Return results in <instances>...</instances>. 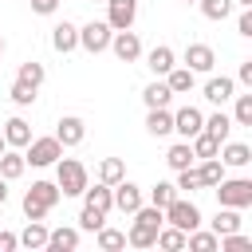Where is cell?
Returning a JSON list of instances; mask_svg holds the SVG:
<instances>
[{"label":"cell","mask_w":252,"mask_h":252,"mask_svg":"<svg viewBox=\"0 0 252 252\" xmlns=\"http://www.w3.org/2000/svg\"><path fill=\"white\" fill-rule=\"evenodd\" d=\"M130 217H134V224H130V232H126V244H130V248H154V240H158V228L165 224L161 209L142 201V205H138Z\"/></svg>","instance_id":"1"},{"label":"cell","mask_w":252,"mask_h":252,"mask_svg":"<svg viewBox=\"0 0 252 252\" xmlns=\"http://www.w3.org/2000/svg\"><path fill=\"white\" fill-rule=\"evenodd\" d=\"M59 185L55 181H32V189L24 193V217L28 220H43L55 205H59Z\"/></svg>","instance_id":"2"},{"label":"cell","mask_w":252,"mask_h":252,"mask_svg":"<svg viewBox=\"0 0 252 252\" xmlns=\"http://www.w3.org/2000/svg\"><path fill=\"white\" fill-rule=\"evenodd\" d=\"M55 185L63 197H83V189L91 185V173L79 158H59L55 161Z\"/></svg>","instance_id":"3"},{"label":"cell","mask_w":252,"mask_h":252,"mask_svg":"<svg viewBox=\"0 0 252 252\" xmlns=\"http://www.w3.org/2000/svg\"><path fill=\"white\" fill-rule=\"evenodd\" d=\"M213 189H217V205H228V209H248L252 205V181L248 177H220Z\"/></svg>","instance_id":"4"},{"label":"cell","mask_w":252,"mask_h":252,"mask_svg":"<svg viewBox=\"0 0 252 252\" xmlns=\"http://www.w3.org/2000/svg\"><path fill=\"white\" fill-rule=\"evenodd\" d=\"M161 217H165V224H173V228H181V232H193V228H201V209L189 201V197H173L165 209H161Z\"/></svg>","instance_id":"5"},{"label":"cell","mask_w":252,"mask_h":252,"mask_svg":"<svg viewBox=\"0 0 252 252\" xmlns=\"http://www.w3.org/2000/svg\"><path fill=\"white\" fill-rule=\"evenodd\" d=\"M59 158H63V146H59V138H55V134H47V138H32V142L24 146V161H28V165H35V169L55 165Z\"/></svg>","instance_id":"6"},{"label":"cell","mask_w":252,"mask_h":252,"mask_svg":"<svg viewBox=\"0 0 252 252\" xmlns=\"http://www.w3.org/2000/svg\"><path fill=\"white\" fill-rule=\"evenodd\" d=\"M110 24L106 20H91V24H83L79 28V47L83 51H91V55H98V51H106L110 47Z\"/></svg>","instance_id":"7"},{"label":"cell","mask_w":252,"mask_h":252,"mask_svg":"<svg viewBox=\"0 0 252 252\" xmlns=\"http://www.w3.org/2000/svg\"><path fill=\"white\" fill-rule=\"evenodd\" d=\"M110 51H114L122 63H138V59H142V39H138V32H130V28L114 32V35H110Z\"/></svg>","instance_id":"8"},{"label":"cell","mask_w":252,"mask_h":252,"mask_svg":"<svg viewBox=\"0 0 252 252\" xmlns=\"http://www.w3.org/2000/svg\"><path fill=\"white\" fill-rule=\"evenodd\" d=\"M134 20H138V0H106V24H110V32L134 28Z\"/></svg>","instance_id":"9"},{"label":"cell","mask_w":252,"mask_h":252,"mask_svg":"<svg viewBox=\"0 0 252 252\" xmlns=\"http://www.w3.org/2000/svg\"><path fill=\"white\" fill-rule=\"evenodd\" d=\"M185 67H189L193 75H209V71L217 67V51H213L209 43H189V47H185Z\"/></svg>","instance_id":"10"},{"label":"cell","mask_w":252,"mask_h":252,"mask_svg":"<svg viewBox=\"0 0 252 252\" xmlns=\"http://www.w3.org/2000/svg\"><path fill=\"white\" fill-rule=\"evenodd\" d=\"M55 138H59L63 150H67V146H79V142L87 138V122H83L79 114H63V118L55 122Z\"/></svg>","instance_id":"11"},{"label":"cell","mask_w":252,"mask_h":252,"mask_svg":"<svg viewBox=\"0 0 252 252\" xmlns=\"http://www.w3.org/2000/svg\"><path fill=\"white\" fill-rule=\"evenodd\" d=\"M110 193H114V209H118V213H126V217L146 201V197H142V189H138L134 181H126V177H122V181H114V185H110Z\"/></svg>","instance_id":"12"},{"label":"cell","mask_w":252,"mask_h":252,"mask_svg":"<svg viewBox=\"0 0 252 252\" xmlns=\"http://www.w3.org/2000/svg\"><path fill=\"white\" fill-rule=\"evenodd\" d=\"M201 126H205V114H201L197 106H181V110H173V134H181L185 142H189L193 134H201Z\"/></svg>","instance_id":"13"},{"label":"cell","mask_w":252,"mask_h":252,"mask_svg":"<svg viewBox=\"0 0 252 252\" xmlns=\"http://www.w3.org/2000/svg\"><path fill=\"white\" fill-rule=\"evenodd\" d=\"M217 158L224 161V169H244L248 161H252V146H244V142H220V150H217Z\"/></svg>","instance_id":"14"},{"label":"cell","mask_w":252,"mask_h":252,"mask_svg":"<svg viewBox=\"0 0 252 252\" xmlns=\"http://www.w3.org/2000/svg\"><path fill=\"white\" fill-rule=\"evenodd\" d=\"M232 94H236V79H228V75H213V79L205 83V98H209L213 106H224Z\"/></svg>","instance_id":"15"},{"label":"cell","mask_w":252,"mask_h":252,"mask_svg":"<svg viewBox=\"0 0 252 252\" xmlns=\"http://www.w3.org/2000/svg\"><path fill=\"white\" fill-rule=\"evenodd\" d=\"M146 134H154V138H169V134H173V110H169V106H154V110H146Z\"/></svg>","instance_id":"16"},{"label":"cell","mask_w":252,"mask_h":252,"mask_svg":"<svg viewBox=\"0 0 252 252\" xmlns=\"http://www.w3.org/2000/svg\"><path fill=\"white\" fill-rule=\"evenodd\" d=\"M79 236H83V232H79V224H75V228H71V224H63V228L47 232V244H43V248H47V252H75V248H79Z\"/></svg>","instance_id":"17"},{"label":"cell","mask_w":252,"mask_h":252,"mask_svg":"<svg viewBox=\"0 0 252 252\" xmlns=\"http://www.w3.org/2000/svg\"><path fill=\"white\" fill-rule=\"evenodd\" d=\"M51 47H55L59 55H67V51H75V47H79V28H75L71 20H63V24H55V28H51Z\"/></svg>","instance_id":"18"},{"label":"cell","mask_w":252,"mask_h":252,"mask_svg":"<svg viewBox=\"0 0 252 252\" xmlns=\"http://www.w3.org/2000/svg\"><path fill=\"white\" fill-rule=\"evenodd\" d=\"M0 134H4V142H8L12 150H24V146L32 142V126H28L20 114H12V118L4 122V130H0Z\"/></svg>","instance_id":"19"},{"label":"cell","mask_w":252,"mask_h":252,"mask_svg":"<svg viewBox=\"0 0 252 252\" xmlns=\"http://www.w3.org/2000/svg\"><path fill=\"white\" fill-rule=\"evenodd\" d=\"M173 63H177V55H173V47H169V43H158V47L146 55V67L154 71V79H161V75H165Z\"/></svg>","instance_id":"20"},{"label":"cell","mask_w":252,"mask_h":252,"mask_svg":"<svg viewBox=\"0 0 252 252\" xmlns=\"http://www.w3.org/2000/svg\"><path fill=\"white\" fill-rule=\"evenodd\" d=\"M161 79L169 83V91H173V94H189V91L197 87V75H193L189 67H177V63H173V67H169Z\"/></svg>","instance_id":"21"},{"label":"cell","mask_w":252,"mask_h":252,"mask_svg":"<svg viewBox=\"0 0 252 252\" xmlns=\"http://www.w3.org/2000/svg\"><path fill=\"white\" fill-rule=\"evenodd\" d=\"M142 102H146V110H154V106H169V102H173V91H169V83H165V79H154V83H146V91H142Z\"/></svg>","instance_id":"22"},{"label":"cell","mask_w":252,"mask_h":252,"mask_svg":"<svg viewBox=\"0 0 252 252\" xmlns=\"http://www.w3.org/2000/svg\"><path fill=\"white\" fill-rule=\"evenodd\" d=\"M244 224V217H240V209H228V205H220L217 209V217L209 220V228L217 232V236H224V232H236Z\"/></svg>","instance_id":"23"},{"label":"cell","mask_w":252,"mask_h":252,"mask_svg":"<svg viewBox=\"0 0 252 252\" xmlns=\"http://www.w3.org/2000/svg\"><path fill=\"white\" fill-rule=\"evenodd\" d=\"M193 161H197V158H193V146H189L185 138H181V142H173V146L165 150V165H169L173 173H177V169H189Z\"/></svg>","instance_id":"24"},{"label":"cell","mask_w":252,"mask_h":252,"mask_svg":"<svg viewBox=\"0 0 252 252\" xmlns=\"http://www.w3.org/2000/svg\"><path fill=\"white\" fill-rule=\"evenodd\" d=\"M24 169H28V161H24V154L8 146V150L0 154V177H4V181H16V177H24Z\"/></svg>","instance_id":"25"},{"label":"cell","mask_w":252,"mask_h":252,"mask_svg":"<svg viewBox=\"0 0 252 252\" xmlns=\"http://www.w3.org/2000/svg\"><path fill=\"white\" fill-rule=\"evenodd\" d=\"M83 205H94V209H102V213H110L114 209V193H110V185H87L83 189Z\"/></svg>","instance_id":"26"},{"label":"cell","mask_w":252,"mask_h":252,"mask_svg":"<svg viewBox=\"0 0 252 252\" xmlns=\"http://www.w3.org/2000/svg\"><path fill=\"white\" fill-rule=\"evenodd\" d=\"M201 130H205V134H213L217 142H228V138H232V118H228L224 110H217V114H209V118H205V126H201Z\"/></svg>","instance_id":"27"},{"label":"cell","mask_w":252,"mask_h":252,"mask_svg":"<svg viewBox=\"0 0 252 252\" xmlns=\"http://www.w3.org/2000/svg\"><path fill=\"white\" fill-rule=\"evenodd\" d=\"M16 236H20V248H32V252H35V248L47 244V224H43V220H28V228L16 232Z\"/></svg>","instance_id":"28"},{"label":"cell","mask_w":252,"mask_h":252,"mask_svg":"<svg viewBox=\"0 0 252 252\" xmlns=\"http://www.w3.org/2000/svg\"><path fill=\"white\" fill-rule=\"evenodd\" d=\"M217 244H220V236L209 228V232H201V228H193V232H185V248L189 252H217Z\"/></svg>","instance_id":"29"},{"label":"cell","mask_w":252,"mask_h":252,"mask_svg":"<svg viewBox=\"0 0 252 252\" xmlns=\"http://www.w3.org/2000/svg\"><path fill=\"white\" fill-rule=\"evenodd\" d=\"M16 79L39 91V87H43V79H47V71H43V63H39V59H24V63H20V71H16Z\"/></svg>","instance_id":"30"},{"label":"cell","mask_w":252,"mask_h":252,"mask_svg":"<svg viewBox=\"0 0 252 252\" xmlns=\"http://www.w3.org/2000/svg\"><path fill=\"white\" fill-rule=\"evenodd\" d=\"M126 177V161L122 158H102L98 161V181L102 185H114V181H122Z\"/></svg>","instance_id":"31"},{"label":"cell","mask_w":252,"mask_h":252,"mask_svg":"<svg viewBox=\"0 0 252 252\" xmlns=\"http://www.w3.org/2000/svg\"><path fill=\"white\" fill-rule=\"evenodd\" d=\"M197 173H201V185H205V189H213V185L224 177V161H220V158H201Z\"/></svg>","instance_id":"32"},{"label":"cell","mask_w":252,"mask_h":252,"mask_svg":"<svg viewBox=\"0 0 252 252\" xmlns=\"http://www.w3.org/2000/svg\"><path fill=\"white\" fill-rule=\"evenodd\" d=\"M154 244H158V248H165V252H181V248H185V232H181V228H173V224H161Z\"/></svg>","instance_id":"33"},{"label":"cell","mask_w":252,"mask_h":252,"mask_svg":"<svg viewBox=\"0 0 252 252\" xmlns=\"http://www.w3.org/2000/svg\"><path fill=\"white\" fill-rule=\"evenodd\" d=\"M189 146H193V158H197V161H201V158H217V150H220V142H217L213 134H205V130H201V134H193V138H189Z\"/></svg>","instance_id":"34"},{"label":"cell","mask_w":252,"mask_h":252,"mask_svg":"<svg viewBox=\"0 0 252 252\" xmlns=\"http://www.w3.org/2000/svg\"><path fill=\"white\" fill-rule=\"evenodd\" d=\"M102 224H106V213L94 209V205H83V213H79V232H98Z\"/></svg>","instance_id":"35"},{"label":"cell","mask_w":252,"mask_h":252,"mask_svg":"<svg viewBox=\"0 0 252 252\" xmlns=\"http://www.w3.org/2000/svg\"><path fill=\"white\" fill-rule=\"evenodd\" d=\"M94 236H98V248H102V252H118V248H126V232H118V228H106V224H102Z\"/></svg>","instance_id":"36"},{"label":"cell","mask_w":252,"mask_h":252,"mask_svg":"<svg viewBox=\"0 0 252 252\" xmlns=\"http://www.w3.org/2000/svg\"><path fill=\"white\" fill-rule=\"evenodd\" d=\"M217 248H220V252H252V236H244V232L236 228V232H224Z\"/></svg>","instance_id":"37"},{"label":"cell","mask_w":252,"mask_h":252,"mask_svg":"<svg viewBox=\"0 0 252 252\" xmlns=\"http://www.w3.org/2000/svg\"><path fill=\"white\" fill-rule=\"evenodd\" d=\"M201 4V12H205V20H228L232 16V0H197Z\"/></svg>","instance_id":"38"},{"label":"cell","mask_w":252,"mask_h":252,"mask_svg":"<svg viewBox=\"0 0 252 252\" xmlns=\"http://www.w3.org/2000/svg\"><path fill=\"white\" fill-rule=\"evenodd\" d=\"M232 126H252V94H232Z\"/></svg>","instance_id":"39"},{"label":"cell","mask_w":252,"mask_h":252,"mask_svg":"<svg viewBox=\"0 0 252 252\" xmlns=\"http://www.w3.org/2000/svg\"><path fill=\"white\" fill-rule=\"evenodd\" d=\"M177 193H197V189H205L201 185V173H197V165H189V169H177Z\"/></svg>","instance_id":"40"},{"label":"cell","mask_w":252,"mask_h":252,"mask_svg":"<svg viewBox=\"0 0 252 252\" xmlns=\"http://www.w3.org/2000/svg\"><path fill=\"white\" fill-rule=\"evenodd\" d=\"M173 197H177V185H173V181H158V185L150 189V205H158V209H165Z\"/></svg>","instance_id":"41"},{"label":"cell","mask_w":252,"mask_h":252,"mask_svg":"<svg viewBox=\"0 0 252 252\" xmlns=\"http://www.w3.org/2000/svg\"><path fill=\"white\" fill-rule=\"evenodd\" d=\"M8 94H12V102H16V106H32V102H35V87H28V83H20V79L12 83V91H8Z\"/></svg>","instance_id":"42"},{"label":"cell","mask_w":252,"mask_h":252,"mask_svg":"<svg viewBox=\"0 0 252 252\" xmlns=\"http://www.w3.org/2000/svg\"><path fill=\"white\" fill-rule=\"evenodd\" d=\"M236 32H240L244 39H252V8H240V16H236Z\"/></svg>","instance_id":"43"},{"label":"cell","mask_w":252,"mask_h":252,"mask_svg":"<svg viewBox=\"0 0 252 252\" xmlns=\"http://www.w3.org/2000/svg\"><path fill=\"white\" fill-rule=\"evenodd\" d=\"M32 4V12H39V16H55L59 12V0H28Z\"/></svg>","instance_id":"44"},{"label":"cell","mask_w":252,"mask_h":252,"mask_svg":"<svg viewBox=\"0 0 252 252\" xmlns=\"http://www.w3.org/2000/svg\"><path fill=\"white\" fill-rule=\"evenodd\" d=\"M16 248H20V236L8 232V228H0V252H16Z\"/></svg>","instance_id":"45"},{"label":"cell","mask_w":252,"mask_h":252,"mask_svg":"<svg viewBox=\"0 0 252 252\" xmlns=\"http://www.w3.org/2000/svg\"><path fill=\"white\" fill-rule=\"evenodd\" d=\"M236 79H240V83H248V87H252V59H244V63H240V75H236Z\"/></svg>","instance_id":"46"},{"label":"cell","mask_w":252,"mask_h":252,"mask_svg":"<svg viewBox=\"0 0 252 252\" xmlns=\"http://www.w3.org/2000/svg\"><path fill=\"white\" fill-rule=\"evenodd\" d=\"M4 201H8V181L0 177V205H4Z\"/></svg>","instance_id":"47"},{"label":"cell","mask_w":252,"mask_h":252,"mask_svg":"<svg viewBox=\"0 0 252 252\" xmlns=\"http://www.w3.org/2000/svg\"><path fill=\"white\" fill-rule=\"evenodd\" d=\"M232 4H240V8H252V0H232Z\"/></svg>","instance_id":"48"},{"label":"cell","mask_w":252,"mask_h":252,"mask_svg":"<svg viewBox=\"0 0 252 252\" xmlns=\"http://www.w3.org/2000/svg\"><path fill=\"white\" fill-rule=\"evenodd\" d=\"M4 150H8V142H4V134H0V154H4Z\"/></svg>","instance_id":"49"},{"label":"cell","mask_w":252,"mask_h":252,"mask_svg":"<svg viewBox=\"0 0 252 252\" xmlns=\"http://www.w3.org/2000/svg\"><path fill=\"white\" fill-rule=\"evenodd\" d=\"M0 55H4V35H0Z\"/></svg>","instance_id":"50"},{"label":"cell","mask_w":252,"mask_h":252,"mask_svg":"<svg viewBox=\"0 0 252 252\" xmlns=\"http://www.w3.org/2000/svg\"><path fill=\"white\" fill-rule=\"evenodd\" d=\"M91 4H106V0H91Z\"/></svg>","instance_id":"51"},{"label":"cell","mask_w":252,"mask_h":252,"mask_svg":"<svg viewBox=\"0 0 252 252\" xmlns=\"http://www.w3.org/2000/svg\"><path fill=\"white\" fill-rule=\"evenodd\" d=\"M181 4H197V0H181Z\"/></svg>","instance_id":"52"}]
</instances>
